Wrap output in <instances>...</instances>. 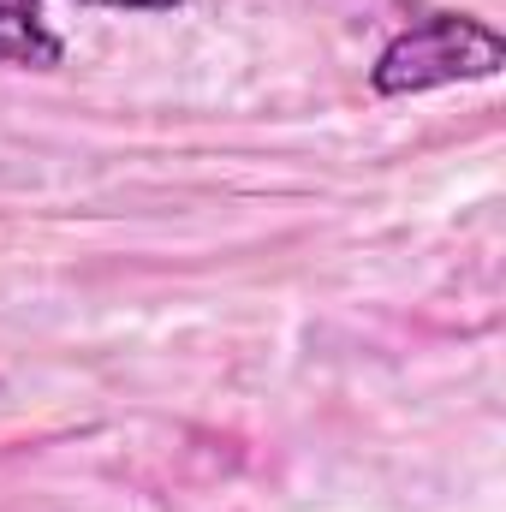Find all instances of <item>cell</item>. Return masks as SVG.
<instances>
[{
  "instance_id": "7a4b0ae2",
  "label": "cell",
  "mask_w": 506,
  "mask_h": 512,
  "mask_svg": "<svg viewBox=\"0 0 506 512\" xmlns=\"http://www.w3.org/2000/svg\"><path fill=\"white\" fill-rule=\"evenodd\" d=\"M60 60H66V42L48 30L42 0H0V66L54 72Z\"/></svg>"
},
{
  "instance_id": "6da1fadb",
  "label": "cell",
  "mask_w": 506,
  "mask_h": 512,
  "mask_svg": "<svg viewBox=\"0 0 506 512\" xmlns=\"http://www.w3.org/2000/svg\"><path fill=\"white\" fill-rule=\"evenodd\" d=\"M506 66V42L495 24L471 12H429L411 30H399L370 66V90L387 102L429 96L447 84H483Z\"/></svg>"
},
{
  "instance_id": "3957f363",
  "label": "cell",
  "mask_w": 506,
  "mask_h": 512,
  "mask_svg": "<svg viewBox=\"0 0 506 512\" xmlns=\"http://www.w3.org/2000/svg\"><path fill=\"white\" fill-rule=\"evenodd\" d=\"M72 6H114V12H185L191 0H72Z\"/></svg>"
}]
</instances>
